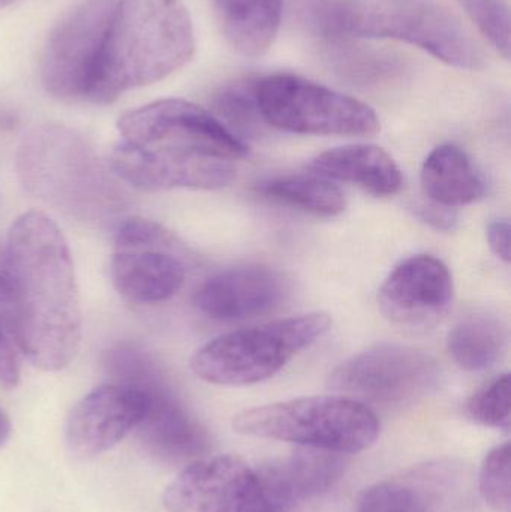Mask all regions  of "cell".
Listing matches in <instances>:
<instances>
[{
    "label": "cell",
    "mask_w": 511,
    "mask_h": 512,
    "mask_svg": "<svg viewBox=\"0 0 511 512\" xmlns=\"http://www.w3.org/2000/svg\"><path fill=\"white\" fill-rule=\"evenodd\" d=\"M465 414L474 423L491 429L509 430L511 423V381L500 376L488 387L477 391L465 406Z\"/></svg>",
    "instance_id": "obj_27"
},
{
    "label": "cell",
    "mask_w": 511,
    "mask_h": 512,
    "mask_svg": "<svg viewBox=\"0 0 511 512\" xmlns=\"http://www.w3.org/2000/svg\"><path fill=\"white\" fill-rule=\"evenodd\" d=\"M21 354L45 372L68 366L80 348L81 307L68 243L41 212L12 224L5 248Z\"/></svg>",
    "instance_id": "obj_2"
},
{
    "label": "cell",
    "mask_w": 511,
    "mask_h": 512,
    "mask_svg": "<svg viewBox=\"0 0 511 512\" xmlns=\"http://www.w3.org/2000/svg\"><path fill=\"white\" fill-rule=\"evenodd\" d=\"M219 26L230 47L257 59L275 42L284 0H212Z\"/></svg>",
    "instance_id": "obj_20"
},
{
    "label": "cell",
    "mask_w": 511,
    "mask_h": 512,
    "mask_svg": "<svg viewBox=\"0 0 511 512\" xmlns=\"http://www.w3.org/2000/svg\"><path fill=\"white\" fill-rule=\"evenodd\" d=\"M257 192L267 200L321 218L341 215L347 206L341 189L315 174L270 177L258 183Z\"/></svg>",
    "instance_id": "obj_23"
},
{
    "label": "cell",
    "mask_w": 511,
    "mask_h": 512,
    "mask_svg": "<svg viewBox=\"0 0 511 512\" xmlns=\"http://www.w3.org/2000/svg\"><path fill=\"white\" fill-rule=\"evenodd\" d=\"M423 191L438 206H468L485 194V182L467 153L453 144L438 146L422 168Z\"/></svg>",
    "instance_id": "obj_21"
},
{
    "label": "cell",
    "mask_w": 511,
    "mask_h": 512,
    "mask_svg": "<svg viewBox=\"0 0 511 512\" xmlns=\"http://www.w3.org/2000/svg\"><path fill=\"white\" fill-rule=\"evenodd\" d=\"M309 170L330 182L357 186L375 197H393L404 186L395 159L378 146L336 147L312 159Z\"/></svg>",
    "instance_id": "obj_19"
},
{
    "label": "cell",
    "mask_w": 511,
    "mask_h": 512,
    "mask_svg": "<svg viewBox=\"0 0 511 512\" xmlns=\"http://www.w3.org/2000/svg\"><path fill=\"white\" fill-rule=\"evenodd\" d=\"M257 102L264 123L291 134L372 137L380 131L365 102L299 75L258 78Z\"/></svg>",
    "instance_id": "obj_8"
},
{
    "label": "cell",
    "mask_w": 511,
    "mask_h": 512,
    "mask_svg": "<svg viewBox=\"0 0 511 512\" xmlns=\"http://www.w3.org/2000/svg\"><path fill=\"white\" fill-rule=\"evenodd\" d=\"M233 429L243 436L347 456L375 444L380 421L369 406L336 394L246 409L234 417Z\"/></svg>",
    "instance_id": "obj_5"
},
{
    "label": "cell",
    "mask_w": 511,
    "mask_h": 512,
    "mask_svg": "<svg viewBox=\"0 0 511 512\" xmlns=\"http://www.w3.org/2000/svg\"><path fill=\"white\" fill-rule=\"evenodd\" d=\"M117 0H81L51 30L42 50V86L54 98L86 101Z\"/></svg>",
    "instance_id": "obj_11"
},
{
    "label": "cell",
    "mask_w": 511,
    "mask_h": 512,
    "mask_svg": "<svg viewBox=\"0 0 511 512\" xmlns=\"http://www.w3.org/2000/svg\"><path fill=\"white\" fill-rule=\"evenodd\" d=\"M258 78H243L227 84L215 96V110L228 125L252 132L263 122L257 102ZM264 123V122H263Z\"/></svg>",
    "instance_id": "obj_25"
},
{
    "label": "cell",
    "mask_w": 511,
    "mask_h": 512,
    "mask_svg": "<svg viewBox=\"0 0 511 512\" xmlns=\"http://www.w3.org/2000/svg\"><path fill=\"white\" fill-rule=\"evenodd\" d=\"M287 294L281 273L264 265H245L207 279L195 292L194 304L215 321H246L275 312Z\"/></svg>",
    "instance_id": "obj_17"
},
{
    "label": "cell",
    "mask_w": 511,
    "mask_h": 512,
    "mask_svg": "<svg viewBox=\"0 0 511 512\" xmlns=\"http://www.w3.org/2000/svg\"><path fill=\"white\" fill-rule=\"evenodd\" d=\"M20 357L5 248H0V385L3 387H17L20 381Z\"/></svg>",
    "instance_id": "obj_24"
},
{
    "label": "cell",
    "mask_w": 511,
    "mask_h": 512,
    "mask_svg": "<svg viewBox=\"0 0 511 512\" xmlns=\"http://www.w3.org/2000/svg\"><path fill=\"white\" fill-rule=\"evenodd\" d=\"M105 366L114 382L140 388L147 411L140 426L144 448L159 462L183 465L209 451L206 429L189 414L149 354L137 346L119 345L107 352Z\"/></svg>",
    "instance_id": "obj_7"
},
{
    "label": "cell",
    "mask_w": 511,
    "mask_h": 512,
    "mask_svg": "<svg viewBox=\"0 0 511 512\" xmlns=\"http://www.w3.org/2000/svg\"><path fill=\"white\" fill-rule=\"evenodd\" d=\"M417 215H419L423 222L441 231L453 230L456 224V216L452 209L438 206L435 203H432L431 206L420 207Z\"/></svg>",
    "instance_id": "obj_31"
},
{
    "label": "cell",
    "mask_w": 511,
    "mask_h": 512,
    "mask_svg": "<svg viewBox=\"0 0 511 512\" xmlns=\"http://www.w3.org/2000/svg\"><path fill=\"white\" fill-rule=\"evenodd\" d=\"M511 228L509 222L497 221L492 222L488 228V242L492 251L498 258L504 262H510L511 245H510Z\"/></svg>",
    "instance_id": "obj_30"
},
{
    "label": "cell",
    "mask_w": 511,
    "mask_h": 512,
    "mask_svg": "<svg viewBox=\"0 0 511 512\" xmlns=\"http://www.w3.org/2000/svg\"><path fill=\"white\" fill-rule=\"evenodd\" d=\"M14 2L15 0H0V9L6 8V6H9Z\"/></svg>",
    "instance_id": "obj_33"
},
{
    "label": "cell",
    "mask_w": 511,
    "mask_h": 512,
    "mask_svg": "<svg viewBox=\"0 0 511 512\" xmlns=\"http://www.w3.org/2000/svg\"><path fill=\"white\" fill-rule=\"evenodd\" d=\"M332 325L329 313L312 312L260 327L222 334L191 358L198 378L213 385L245 387L266 381Z\"/></svg>",
    "instance_id": "obj_6"
},
{
    "label": "cell",
    "mask_w": 511,
    "mask_h": 512,
    "mask_svg": "<svg viewBox=\"0 0 511 512\" xmlns=\"http://www.w3.org/2000/svg\"><path fill=\"white\" fill-rule=\"evenodd\" d=\"M168 512H275L257 471L236 456L188 463L164 492Z\"/></svg>",
    "instance_id": "obj_13"
},
{
    "label": "cell",
    "mask_w": 511,
    "mask_h": 512,
    "mask_svg": "<svg viewBox=\"0 0 511 512\" xmlns=\"http://www.w3.org/2000/svg\"><path fill=\"white\" fill-rule=\"evenodd\" d=\"M311 29L332 39L383 38L408 42L441 62L479 69L485 54L461 21L434 3L419 0H299Z\"/></svg>",
    "instance_id": "obj_4"
},
{
    "label": "cell",
    "mask_w": 511,
    "mask_h": 512,
    "mask_svg": "<svg viewBox=\"0 0 511 512\" xmlns=\"http://www.w3.org/2000/svg\"><path fill=\"white\" fill-rule=\"evenodd\" d=\"M453 279L449 268L431 255L405 259L383 283L378 295L383 315L396 327L428 331L449 312Z\"/></svg>",
    "instance_id": "obj_15"
},
{
    "label": "cell",
    "mask_w": 511,
    "mask_h": 512,
    "mask_svg": "<svg viewBox=\"0 0 511 512\" xmlns=\"http://www.w3.org/2000/svg\"><path fill=\"white\" fill-rule=\"evenodd\" d=\"M470 469L455 459H437L405 469L366 487L353 512H471Z\"/></svg>",
    "instance_id": "obj_12"
},
{
    "label": "cell",
    "mask_w": 511,
    "mask_h": 512,
    "mask_svg": "<svg viewBox=\"0 0 511 512\" xmlns=\"http://www.w3.org/2000/svg\"><path fill=\"white\" fill-rule=\"evenodd\" d=\"M9 435H11V421L6 417L5 412L0 409V447L8 442Z\"/></svg>",
    "instance_id": "obj_32"
},
{
    "label": "cell",
    "mask_w": 511,
    "mask_h": 512,
    "mask_svg": "<svg viewBox=\"0 0 511 512\" xmlns=\"http://www.w3.org/2000/svg\"><path fill=\"white\" fill-rule=\"evenodd\" d=\"M480 496L495 512H511V447L498 445L486 454L477 478Z\"/></svg>",
    "instance_id": "obj_26"
},
{
    "label": "cell",
    "mask_w": 511,
    "mask_h": 512,
    "mask_svg": "<svg viewBox=\"0 0 511 512\" xmlns=\"http://www.w3.org/2000/svg\"><path fill=\"white\" fill-rule=\"evenodd\" d=\"M146 411L147 396L140 388L120 382L101 385L72 409L66 445L80 459L99 456L140 426Z\"/></svg>",
    "instance_id": "obj_16"
},
{
    "label": "cell",
    "mask_w": 511,
    "mask_h": 512,
    "mask_svg": "<svg viewBox=\"0 0 511 512\" xmlns=\"http://www.w3.org/2000/svg\"><path fill=\"white\" fill-rule=\"evenodd\" d=\"M345 469L344 454L299 447L255 471L272 510L291 512L330 492L344 477Z\"/></svg>",
    "instance_id": "obj_18"
},
{
    "label": "cell",
    "mask_w": 511,
    "mask_h": 512,
    "mask_svg": "<svg viewBox=\"0 0 511 512\" xmlns=\"http://www.w3.org/2000/svg\"><path fill=\"white\" fill-rule=\"evenodd\" d=\"M440 379V366L425 351L381 343L339 364L327 387L366 406L393 408L428 396Z\"/></svg>",
    "instance_id": "obj_9"
},
{
    "label": "cell",
    "mask_w": 511,
    "mask_h": 512,
    "mask_svg": "<svg viewBox=\"0 0 511 512\" xmlns=\"http://www.w3.org/2000/svg\"><path fill=\"white\" fill-rule=\"evenodd\" d=\"M110 271L117 292L137 304L168 300L180 291L186 277L185 262L176 254L171 234L141 218L120 224Z\"/></svg>",
    "instance_id": "obj_10"
},
{
    "label": "cell",
    "mask_w": 511,
    "mask_h": 512,
    "mask_svg": "<svg viewBox=\"0 0 511 512\" xmlns=\"http://www.w3.org/2000/svg\"><path fill=\"white\" fill-rule=\"evenodd\" d=\"M92 161L80 138L50 128L36 131L24 141L18 170L24 185L36 195L74 204V197L86 198L90 185H96L93 177L99 171Z\"/></svg>",
    "instance_id": "obj_14"
},
{
    "label": "cell",
    "mask_w": 511,
    "mask_h": 512,
    "mask_svg": "<svg viewBox=\"0 0 511 512\" xmlns=\"http://www.w3.org/2000/svg\"><path fill=\"white\" fill-rule=\"evenodd\" d=\"M194 53V24L182 0H117L86 101L111 104L179 71Z\"/></svg>",
    "instance_id": "obj_3"
},
{
    "label": "cell",
    "mask_w": 511,
    "mask_h": 512,
    "mask_svg": "<svg viewBox=\"0 0 511 512\" xmlns=\"http://www.w3.org/2000/svg\"><path fill=\"white\" fill-rule=\"evenodd\" d=\"M507 330L495 316L477 313L461 319L450 331L447 348L455 363L468 372L489 369L500 360Z\"/></svg>",
    "instance_id": "obj_22"
},
{
    "label": "cell",
    "mask_w": 511,
    "mask_h": 512,
    "mask_svg": "<svg viewBox=\"0 0 511 512\" xmlns=\"http://www.w3.org/2000/svg\"><path fill=\"white\" fill-rule=\"evenodd\" d=\"M111 170L140 191L225 188L246 144L218 117L192 102L162 99L120 117Z\"/></svg>",
    "instance_id": "obj_1"
},
{
    "label": "cell",
    "mask_w": 511,
    "mask_h": 512,
    "mask_svg": "<svg viewBox=\"0 0 511 512\" xmlns=\"http://www.w3.org/2000/svg\"><path fill=\"white\" fill-rule=\"evenodd\" d=\"M492 47L510 57V8L506 0H458Z\"/></svg>",
    "instance_id": "obj_28"
},
{
    "label": "cell",
    "mask_w": 511,
    "mask_h": 512,
    "mask_svg": "<svg viewBox=\"0 0 511 512\" xmlns=\"http://www.w3.org/2000/svg\"><path fill=\"white\" fill-rule=\"evenodd\" d=\"M333 60H336V68L342 72V75L365 84L374 83L398 71V63L393 62L389 57L371 56V54L356 53L353 50H338Z\"/></svg>",
    "instance_id": "obj_29"
}]
</instances>
